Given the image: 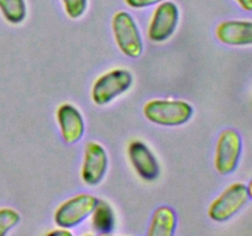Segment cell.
Listing matches in <instances>:
<instances>
[{
  "mask_svg": "<svg viewBox=\"0 0 252 236\" xmlns=\"http://www.w3.org/2000/svg\"><path fill=\"white\" fill-rule=\"evenodd\" d=\"M0 12L9 24L19 25L26 19V2L25 0H0Z\"/></svg>",
  "mask_w": 252,
  "mask_h": 236,
  "instance_id": "cell-14",
  "label": "cell"
},
{
  "mask_svg": "<svg viewBox=\"0 0 252 236\" xmlns=\"http://www.w3.org/2000/svg\"><path fill=\"white\" fill-rule=\"evenodd\" d=\"M248 191H249V196H250V198L252 199V179L248 184Z\"/></svg>",
  "mask_w": 252,
  "mask_h": 236,
  "instance_id": "cell-20",
  "label": "cell"
},
{
  "mask_svg": "<svg viewBox=\"0 0 252 236\" xmlns=\"http://www.w3.org/2000/svg\"><path fill=\"white\" fill-rule=\"evenodd\" d=\"M132 74L126 69H113L101 75L94 83L91 90V98L94 103L103 106L122 95L132 85Z\"/></svg>",
  "mask_w": 252,
  "mask_h": 236,
  "instance_id": "cell-5",
  "label": "cell"
},
{
  "mask_svg": "<svg viewBox=\"0 0 252 236\" xmlns=\"http://www.w3.org/2000/svg\"><path fill=\"white\" fill-rule=\"evenodd\" d=\"M57 120L62 138L66 144H75L83 138L85 123L80 111L70 103H63L57 110Z\"/></svg>",
  "mask_w": 252,
  "mask_h": 236,
  "instance_id": "cell-9",
  "label": "cell"
},
{
  "mask_svg": "<svg viewBox=\"0 0 252 236\" xmlns=\"http://www.w3.org/2000/svg\"><path fill=\"white\" fill-rule=\"evenodd\" d=\"M145 118L150 122L165 127H177L189 120L193 107L181 100H152L143 108Z\"/></svg>",
  "mask_w": 252,
  "mask_h": 236,
  "instance_id": "cell-1",
  "label": "cell"
},
{
  "mask_svg": "<svg viewBox=\"0 0 252 236\" xmlns=\"http://www.w3.org/2000/svg\"><path fill=\"white\" fill-rule=\"evenodd\" d=\"M243 150L241 137L236 130L225 129L220 133L217 142L214 165L220 175H229L238 167Z\"/></svg>",
  "mask_w": 252,
  "mask_h": 236,
  "instance_id": "cell-6",
  "label": "cell"
},
{
  "mask_svg": "<svg viewBox=\"0 0 252 236\" xmlns=\"http://www.w3.org/2000/svg\"><path fill=\"white\" fill-rule=\"evenodd\" d=\"M128 156L137 174L145 181H154L159 176V164L149 148L142 142H132L128 147Z\"/></svg>",
  "mask_w": 252,
  "mask_h": 236,
  "instance_id": "cell-10",
  "label": "cell"
},
{
  "mask_svg": "<svg viewBox=\"0 0 252 236\" xmlns=\"http://www.w3.org/2000/svg\"><path fill=\"white\" fill-rule=\"evenodd\" d=\"M179 7L175 2L165 0L158 4L148 29L150 41L161 43L171 37L179 24Z\"/></svg>",
  "mask_w": 252,
  "mask_h": 236,
  "instance_id": "cell-7",
  "label": "cell"
},
{
  "mask_svg": "<svg viewBox=\"0 0 252 236\" xmlns=\"http://www.w3.org/2000/svg\"><path fill=\"white\" fill-rule=\"evenodd\" d=\"M48 235H63V236H70L73 235V233H71L69 229L66 228H61L59 226V229H56V230H51L48 233Z\"/></svg>",
  "mask_w": 252,
  "mask_h": 236,
  "instance_id": "cell-18",
  "label": "cell"
},
{
  "mask_svg": "<svg viewBox=\"0 0 252 236\" xmlns=\"http://www.w3.org/2000/svg\"><path fill=\"white\" fill-rule=\"evenodd\" d=\"M93 226L97 233L108 234L115 228V213L113 209L107 202L97 201V204L91 213Z\"/></svg>",
  "mask_w": 252,
  "mask_h": 236,
  "instance_id": "cell-13",
  "label": "cell"
},
{
  "mask_svg": "<svg viewBox=\"0 0 252 236\" xmlns=\"http://www.w3.org/2000/svg\"><path fill=\"white\" fill-rule=\"evenodd\" d=\"M112 31L116 43L125 56L132 59L142 56L144 49L142 34L129 12L118 11L113 15Z\"/></svg>",
  "mask_w": 252,
  "mask_h": 236,
  "instance_id": "cell-2",
  "label": "cell"
},
{
  "mask_svg": "<svg viewBox=\"0 0 252 236\" xmlns=\"http://www.w3.org/2000/svg\"><path fill=\"white\" fill-rule=\"evenodd\" d=\"M176 214L170 206H159L154 211L148 235L149 236H172L176 230Z\"/></svg>",
  "mask_w": 252,
  "mask_h": 236,
  "instance_id": "cell-12",
  "label": "cell"
},
{
  "mask_svg": "<svg viewBox=\"0 0 252 236\" xmlns=\"http://www.w3.org/2000/svg\"><path fill=\"white\" fill-rule=\"evenodd\" d=\"M216 36L219 42L228 46H251L252 21L228 20L217 26Z\"/></svg>",
  "mask_w": 252,
  "mask_h": 236,
  "instance_id": "cell-11",
  "label": "cell"
},
{
  "mask_svg": "<svg viewBox=\"0 0 252 236\" xmlns=\"http://www.w3.org/2000/svg\"><path fill=\"white\" fill-rule=\"evenodd\" d=\"M98 199L90 193H79L66 199L54 211V223L61 228L71 229L91 215Z\"/></svg>",
  "mask_w": 252,
  "mask_h": 236,
  "instance_id": "cell-4",
  "label": "cell"
},
{
  "mask_svg": "<svg viewBox=\"0 0 252 236\" xmlns=\"http://www.w3.org/2000/svg\"><path fill=\"white\" fill-rule=\"evenodd\" d=\"M20 214L12 208H0V236H4L19 224Z\"/></svg>",
  "mask_w": 252,
  "mask_h": 236,
  "instance_id": "cell-15",
  "label": "cell"
},
{
  "mask_svg": "<svg viewBox=\"0 0 252 236\" xmlns=\"http://www.w3.org/2000/svg\"><path fill=\"white\" fill-rule=\"evenodd\" d=\"M108 166V157L105 148L96 142H89L84 150L81 178L84 183L95 186L105 177Z\"/></svg>",
  "mask_w": 252,
  "mask_h": 236,
  "instance_id": "cell-8",
  "label": "cell"
},
{
  "mask_svg": "<svg viewBox=\"0 0 252 236\" xmlns=\"http://www.w3.org/2000/svg\"><path fill=\"white\" fill-rule=\"evenodd\" d=\"M248 186L241 182H235L226 187L208 208V215L214 221H226L233 218L248 203Z\"/></svg>",
  "mask_w": 252,
  "mask_h": 236,
  "instance_id": "cell-3",
  "label": "cell"
},
{
  "mask_svg": "<svg viewBox=\"0 0 252 236\" xmlns=\"http://www.w3.org/2000/svg\"><path fill=\"white\" fill-rule=\"evenodd\" d=\"M62 2L65 14L73 20L83 16L88 7V0H62Z\"/></svg>",
  "mask_w": 252,
  "mask_h": 236,
  "instance_id": "cell-16",
  "label": "cell"
},
{
  "mask_svg": "<svg viewBox=\"0 0 252 236\" xmlns=\"http://www.w3.org/2000/svg\"><path fill=\"white\" fill-rule=\"evenodd\" d=\"M125 1L128 6L133 7V9H143V7L160 4V2L165 1V0H125Z\"/></svg>",
  "mask_w": 252,
  "mask_h": 236,
  "instance_id": "cell-17",
  "label": "cell"
},
{
  "mask_svg": "<svg viewBox=\"0 0 252 236\" xmlns=\"http://www.w3.org/2000/svg\"><path fill=\"white\" fill-rule=\"evenodd\" d=\"M239 4V6L245 11H252V0H235Z\"/></svg>",
  "mask_w": 252,
  "mask_h": 236,
  "instance_id": "cell-19",
  "label": "cell"
}]
</instances>
